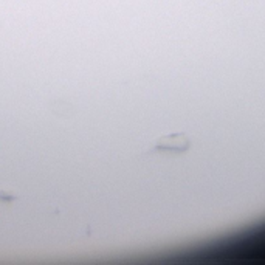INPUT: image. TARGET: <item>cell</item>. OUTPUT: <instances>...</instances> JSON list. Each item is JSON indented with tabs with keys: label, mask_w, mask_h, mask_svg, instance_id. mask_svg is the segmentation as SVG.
Returning <instances> with one entry per match:
<instances>
[{
	"label": "cell",
	"mask_w": 265,
	"mask_h": 265,
	"mask_svg": "<svg viewBox=\"0 0 265 265\" xmlns=\"http://www.w3.org/2000/svg\"><path fill=\"white\" fill-rule=\"evenodd\" d=\"M189 147V140L185 135H168L157 143L158 150H172V152H183Z\"/></svg>",
	"instance_id": "obj_1"
}]
</instances>
